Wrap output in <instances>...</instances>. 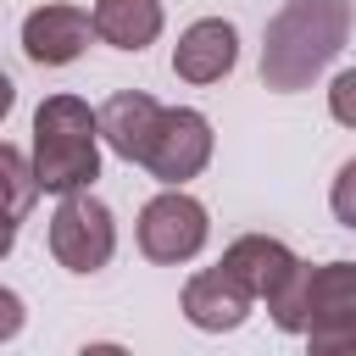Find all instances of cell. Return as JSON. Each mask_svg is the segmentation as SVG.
I'll return each instance as SVG.
<instances>
[{"mask_svg":"<svg viewBox=\"0 0 356 356\" xmlns=\"http://www.w3.org/2000/svg\"><path fill=\"white\" fill-rule=\"evenodd\" d=\"M350 0H284L261 33V83L273 95L312 89L350 39Z\"/></svg>","mask_w":356,"mask_h":356,"instance_id":"1","label":"cell"},{"mask_svg":"<svg viewBox=\"0 0 356 356\" xmlns=\"http://www.w3.org/2000/svg\"><path fill=\"white\" fill-rule=\"evenodd\" d=\"M33 178L44 195H72L95 189L100 178V122L89 100L78 95H50L33 111Z\"/></svg>","mask_w":356,"mask_h":356,"instance_id":"2","label":"cell"},{"mask_svg":"<svg viewBox=\"0 0 356 356\" xmlns=\"http://www.w3.org/2000/svg\"><path fill=\"white\" fill-rule=\"evenodd\" d=\"M44 239H50L56 267L89 278V273H100V267L117 256V217H111V206H106L100 195L72 189V195H61V206L50 211Z\"/></svg>","mask_w":356,"mask_h":356,"instance_id":"3","label":"cell"},{"mask_svg":"<svg viewBox=\"0 0 356 356\" xmlns=\"http://www.w3.org/2000/svg\"><path fill=\"white\" fill-rule=\"evenodd\" d=\"M306 345L312 356H356V261L306 267Z\"/></svg>","mask_w":356,"mask_h":356,"instance_id":"4","label":"cell"},{"mask_svg":"<svg viewBox=\"0 0 356 356\" xmlns=\"http://www.w3.org/2000/svg\"><path fill=\"white\" fill-rule=\"evenodd\" d=\"M206 239H211V217H206V206L184 184L178 189H161V195H150L139 206V250L150 261L184 267V261H195L206 250Z\"/></svg>","mask_w":356,"mask_h":356,"instance_id":"5","label":"cell"},{"mask_svg":"<svg viewBox=\"0 0 356 356\" xmlns=\"http://www.w3.org/2000/svg\"><path fill=\"white\" fill-rule=\"evenodd\" d=\"M206 161H211V122H206V111H195V106H161L156 134H150L139 167L161 189H178V184L200 178Z\"/></svg>","mask_w":356,"mask_h":356,"instance_id":"6","label":"cell"},{"mask_svg":"<svg viewBox=\"0 0 356 356\" xmlns=\"http://www.w3.org/2000/svg\"><path fill=\"white\" fill-rule=\"evenodd\" d=\"M95 39V22L89 11L67 6V0H44L22 17V56L33 67H72Z\"/></svg>","mask_w":356,"mask_h":356,"instance_id":"7","label":"cell"},{"mask_svg":"<svg viewBox=\"0 0 356 356\" xmlns=\"http://www.w3.org/2000/svg\"><path fill=\"white\" fill-rule=\"evenodd\" d=\"M239 61V28L228 17H200L172 44V72L184 83H222Z\"/></svg>","mask_w":356,"mask_h":356,"instance_id":"8","label":"cell"},{"mask_svg":"<svg viewBox=\"0 0 356 356\" xmlns=\"http://www.w3.org/2000/svg\"><path fill=\"white\" fill-rule=\"evenodd\" d=\"M178 306H184V317H189L200 334H228V328H239V323L250 317V295H245V284H239L234 273H222V267H200V273H189Z\"/></svg>","mask_w":356,"mask_h":356,"instance_id":"9","label":"cell"},{"mask_svg":"<svg viewBox=\"0 0 356 356\" xmlns=\"http://www.w3.org/2000/svg\"><path fill=\"white\" fill-rule=\"evenodd\" d=\"M222 273H234L239 284H245V295L250 300H267V295H278L284 289V278L300 267V256L284 245V239H273V234H239L228 250H222V261H217Z\"/></svg>","mask_w":356,"mask_h":356,"instance_id":"10","label":"cell"},{"mask_svg":"<svg viewBox=\"0 0 356 356\" xmlns=\"http://www.w3.org/2000/svg\"><path fill=\"white\" fill-rule=\"evenodd\" d=\"M156 117H161V106L145 95V89H117L100 111H95V122H100V139L122 156V161H145V145H150V134H156Z\"/></svg>","mask_w":356,"mask_h":356,"instance_id":"11","label":"cell"},{"mask_svg":"<svg viewBox=\"0 0 356 356\" xmlns=\"http://www.w3.org/2000/svg\"><path fill=\"white\" fill-rule=\"evenodd\" d=\"M89 22H95V39H106L111 50H134L139 56L145 44L161 39L167 11H161V0H95Z\"/></svg>","mask_w":356,"mask_h":356,"instance_id":"12","label":"cell"},{"mask_svg":"<svg viewBox=\"0 0 356 356\" xmlns=\"http://www.w3.org/2000/svg\"><path fill=\"white\" fill-rule=\"evenodd\" d=\"M33 200H39V178H33V156H22L17 145H6V139H0V211L22 222V217L33 211Z\"/></svg>","mask_w":356,"mask_h":356,"instance_id":"13","label":"cell"},{"mask_svg":"<svg viewBox=\"0 0 356 356\" xmlns=\"http://www.w3.org/2000/svg\"><path fill=\"white\" fill-rule=\"evenodd\" d=\"M328 211H334V222H339V228H350V234H356V156L334 172V184H328Z\"/></svg>","mask_w":356,"mask_h":356,"instance_id":"14","label":"cell"},{"mask_svg":"<svg viewBox=\"0 0 356 356\" xmlns=\"http://www.w3.org/2000/svg\"><path fill=\"white\" fill-rule=\"evenodd\" d=\"M328 117L345 122V128H356V67H345V72L328 83Z\"/></svg>","mask_w":356,"mask_h":356,"instance_id":"15","label":"cell"},{"mask_svg":"<svg viewBox=\"0 0 356 356\" xmlns=\"http://www.w3.org/2000/svg\"><path fill=\"white\" fill-rule=\"evenodd\" d=\"M22 323H28L22 295H17V289H0V345H6V339H17V334H22Z\"/></svg>","mask_w":356,"mask_h":356,"instance_id":"16","label":"cell"},{"mask_svg":"<svg viewBox=\"0 0 356 356\" xmlns=\"http://www.w3.org/2000/svg\"><path fill=\"white\" fill-rule=\"evenodd\" d=\"M11 245H17V217H6V211H0V261L11 256Z\"/></svg>","mask_w":356,"mask_h":356,"instance_id":"17","label":"cell"},{"mask_svg":"<svg viewBox=\"0 0 356 356\" xmlns=\"http://www.w3.org/2000/svg\"><path fill=\"white\" fill-rule=\"evenodd\" d=\"M11 106H17V83L0 72V122H6V111H11Z\"/></svg>","mask_w":356,"mask_h":356,"instance_id":"18","label":"cell"}]
</instances>
